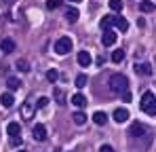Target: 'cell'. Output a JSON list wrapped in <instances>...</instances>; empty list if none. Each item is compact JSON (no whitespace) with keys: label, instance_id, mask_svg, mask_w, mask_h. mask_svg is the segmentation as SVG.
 <instances>
[{"label":"cell","instance_id":"1","mask_svg":"<svg viewBox=\"0 0 156 152\" xmlns=\"http://www.w3.org/2000/svg\"><path fill=\"white\" fill-rule=\"evenodd\" d=\"M129 89V80H127V76L125 74H112L110 76V91L112 93H125Z\"/></svg>","mask_w":156,"mask_h":152},{"label":"cell","instance_id":"2","mask_svg":"<svg viewBox=\"0 0 156 152\" xmlns=\"http://www.w3.org/2000/svg\"><path fill=\"white\" fill-rule=\"evenodd\" d=\"M141 112H146V114H150V116L156 114V97H154L152 91H146V93L141 95Z\"/></svg>","mask_w":156,"mask_h":152},{"label":"cell","instance_id":"3","mask_svg":"<svg viewBox=\"0 0 156 152\" xmlns=\"http://www.w3.org/2000/svg\"><path fill=\"white\" fill-rule=\"evenodd\" d=\"M55 53L57 55H68L70 51H72V38L70 36H61V38H57V42H55Z\"/></svg>","mask_w":156,"mask_h":152},{"label":"cell","instance_id":"4","mask_svg":"<svg viewBox=\"0 0 156 152\" xmlns=\"http://www.w3.org/2000/svg\"><path fill=\"white\" fill-rule=\"evenodd\" d=\"M114 42H116V32H114V30H110V27H108V30H104L101 45H104V47H112Z\"/></svg>","mask_w":156,"mask_h":152},{"label":"cell","instance_id":"5","mask_svg":"<svg viewBox=\"0 0 156 152\" xmlns=\"http://www.w3.org/2000/svg\"><path fill=\"white\" fill-rule=\"evenodd\" d=\"M32 133H34V139L36 142H44L47 139V127L44 125H34Z\"/></svg>","mask_w":156,"mask_h":152},{"label":"cell","instance_id":"6","mask_svg":"<svg viewBox=\"0 0 156 152\" xmlns=\"http://www.w3.org/2000/svg\"><path fill=\"white\" fill-rule=\"evenodd\" d=\"M112 118L116 123H125V121H129V110L127 108H116L114 114H112Z\"/></svg>","mask_w":156,"mask_h":152},{"label":"cell","instance_id":"7","mask_svg":"<svg viewBox=\"0 0 156 152\" xmlns=\"http://www.w3.org/2000/svg\"><path fill=\"white\" fill-rule=\"evenodd\" d=\"M112 25H116L120 32H127V30H129V21H127L125 17H120V15H114V17H112Z\"/></svg>","mask_w":156,"mask_h":152},{"label":"cell","instance_id":"8","mask_svg":"<svg viewBox=\"0 0 156 152\" xmlns=\"http://www.w3.org/2000/svg\"><path fill=\"white\" fill-rule=\"evenodd\" d=\"M21 116H23V121H30V118L34 116V103H32V101H23V106H21Z\"/></svg>","mask_w":156,"mask_h":152},{"label":"cell","instance_id":"9","mask_svg":"<svg viewBox=\"0 0 156 152\" xmlns=\"http://www.w3.org/2000/svg\"><path fill=\"white\" fill-rule=\"evenodd\" d=\"M78 63H80V66H82V68H87V66H91V61H93V57H91V53H89V51H80V53H78Z\"/></svg>","mask_w":156,"mask_h":152},{"label":"cell","instance_id":"10","mask_svg":"<svg viewBox=\"0 0 156 152\" xmlns=\"http://www.w3.org/2000/svg\"><path fill=\"white\" fill-rule=\"evenodd\" d=\"M0 49H2V53H13L15 51V40H11V38H4L2 42H0Z\"/></svg>","mask_w":156,"mask_h":152},{"label":"cell","instance_id":"11","mask_svg":"<svg viewBox=\"0 0 156 152\" xmlns=\"http://www.w3.org/2000/svg\"><path fill=\"white\" fill-rule=\"evenodd\" d=\"M135 72L137 74H144V76H150L152 74V66L150 63H135Z\"/></svg>","mask_w":156,"mask_h":152},{"label":"cell","instance_id":"12","mask_svg":"<svg viewBox=\"0 0 156 152\" xmlns=\"http://www.w3.org/2000/svg\"><path fill=\"white\" fill-rule=\"evenodd\" d=\"M6 133H9L11 137H17V135L21 133V125H19V123H9V125H6Z\"/></svg>","mask_w":156,"mask_h":152},{"label":"cell","instance_id":"13","mask_svg":"<svg viewBox=\"0 0 156 152\" xmlns=\"http://www.w3.org/2000/svg\"><path fill=\"white\" fill-rule=\"evenodd\" d=\"M129 133L133 135V137H139V135H144V133H146V127L141 125V123H133Z\"/></svg>","mask_w":156,"mask_h":152},{"label":"cell","instance_id":"14","mask_svg":"<svg viewBox=\"0 0 156 152\" xmlns=\"http://www.w3.org/2000/svg\"><path fill=\"white\" fill-rule=\"evenodd\" d=\"M0 103H2V108H11V106L15 103V100H13L11 93H2V95H0Z\"/></svg>","mask_w":156,"mask_h":152},{"label":"cell","instance_id":"15","mask_svg":"<svg viewBox=\"0 0 156 152\" xmlns=\"http://www.w3.org/2000/svg\"><path fill=\"white\" fill-rule=\"evenodd\" d=\"M93 123H95V125H99V127H104L105 123H108L105 112H95V114H93Z\"/></svg>","mask_w":156,"mask_h":152},{"label":"cell","instance_id":"16","mask_svg":"<svg viewBox=\"0 0 156 152\" xmlns=\"http://www.w3.org/2000/svg\"><path fill=\"white\" fill-rule=\"evenodd\" d=\"M72 103H74L76 108H84V106H87V97H84L82 93H76V95L72 97Z\"/></svg>","mask_w":156,"mask_h":152},{"label":"cell","instance_id":"17","mask_svg":"<svg viewBox=\"0 0 156 152\" xmlns=\"http://www.w3.org/2000/svg\"><path fill=\"white\" fill-rule=\"evenodd\" d=\"M6 87H9V91H17V89L21 87V80L15 78V76H11V78L6 80Z\"/></svg>","mask_w":156,"mask_h":152},{"label":"cell","instance_id":"18","mask_svg":"<svg viewBox=\"0 0 156 152\" xmlns=\"http://www.w3.org/2000/svg\"><path fill=\"white\" fill-rule=\"evenodd\" d=\"M78 17H80V13H78L76 9H68V11H66V19H68L70 24L78 21Z\"/></svg>","mask_w":156,"mask_h":152},{"label":"cell","instance_id":"19","mask_svg":"<svg viewBox=\"0 0 156 152\" xmlns=\"http://www.w3.org/2000/svg\"><path fill=\"white\" fill-rule=\"evenodd\" d=\"M139 9H141L144 13H152V11H154V2H152V0H141Z\"/></svg>","mask_w":156,"mask_h":152},{"label":"cell","instance_id":"20","mask_svg":"<svg viewBox=\"0 0 156 152\" xmlns=\"http://www.w3.org/2000/svg\"><path fill=\"white\" fill-rule=\"evenodd\" d=\"M72 118H74L76 125H84V123H87V114H84V112H74Z\"/></svg>","mask_w":156,"mask_h":152},{"label":"cell","instance_id":"21","mask_svg":"<svg viewBox=\"0 0 156 152\" xmlns=\"http://www.w3.org/2000/svg\"><path fill=\"white\" fill-rule=\"evenodd\" d=\"M122 59H125V51H114V53H112V61H114V63H120V61H122Z\"/></svg>","mask_w":156,"mask_h":152},{"label":"cell","instance_id":"22","mask_svg":"<svg viewBox=\"0 0 156 152\" xmlns=\"http://www.w3.org/2000/svg\"><path fill=\"white\" fill-rule=\"evenodd\" d=\"M110 9H112L114 13H118V11L122 9V0H110Z\"/></svg>","mask_w":156,"mask_h":152},{"label":"cell","instance_id":"23","mask_svg":"<svg viewBox=\"0 0 156 152\" xmlns=\"http://www.w3.org/2000/svg\"><path fill=\"white\" fill-rule=\"evenodd\" d=\"M17 70H19V72H27V70H30V63H27L26 59H19V61H17Z\"/></svg>","mask_w":156,"mask_h":152},{"label":"cell","instance_id":"24","mask_svg":"<svg viewBox=\"0 0 156 152\" xmlns=\"http://www.w3.org/2000/svg\"><path fill=\"white\" fill-rule=\"evenodd\" d=\"M61 6V0H47V9L49 11H55V9H59Z\"/></svg>","mask_w":156,"mask_h":152},{"label":"cell","instance_id":"25","mask_svg":"<svg viewBox=\"0 0 156 152\" xmlns=\"http://www.w3.org/2000/svg\"><path fill=\"white\" fill-rule=\"evenodd\" d=\"M76 87H78V89L87 87V76H84V74H78L76 76Z\"/></svg>","mask_w":156,"mask_h":152},{"label":"cell","instance_id":"26","mask_svg":"<svg viewBox=\"0 0 156 152\" xmlns=\"http://www.w3.org/2000/svg\"><path fill=\"white\" fill-rule=\"evenodd\" d=\"M57 78H59V74H57V70H49V72H47V80H49V82H55Z\"/></svg>","mask_w":156,"mask_h":152},{"label":"cell","instance_id":"27","mask_svg":"<svg viewBox=\"0 0 156 152\" xmlns=\"http://www.w3.org/2000/svg\"><path fill=\"white\" fill-rule=\"evenodd\" d=\"M99 25H101L104 30H108V27H112V17H104V19L99 21Z\"/></svg>","mask_w":156,"mask_h":152},{"label":"cell","instance_id":"28","mask_svg":"<svg viewBox=\"0 0 156 152\" xmlns=\"http://www.w3.org/2000/svg\"><path fill=\"white\" fill-rule=\"evenodd\" d=\"M55 100H57V103H66V101H63V91H61V89H55Z\"/></svg>","mask_w":156,"mask_h":152},{"label":"cell","instance_id":"29","mask_svg":"<svg viewBox=\"0 0 156 152\" xmlns=\"http://www.w3.org/2000/svg\"><path fill=\"white\" fill-rule=\"evenodd\" d=\"M47 103H49V97H40V100L36 101V106H38V108H44Z\"/></svg>","mask_w":156,"mask_h":152},{"label":"cell","instance_id":"30","mask_svg":"<svg viewBox=\"0 0 156 152\" xmlns=\"http://www.w3.org/2000/svg\"><path fill=\"white\" fill-rule=\"evenodd\" d=\"M99 152H114V148H112V146H108V144H104V146L99 148Z\"/></svg>","mask_w":156,"mask_h":152},{"label":"cell","instance_id":"31","mask_svg":"<svg viewBox=\"0 0 156 152\" xmlns=\"http://www.w3.org/2000/svg\"><path fill=\"white\" fill-rule=\"evenodd\" d=\"M120 95H122V100H125V101H131V93H129V89H127L125 93H120Z\"/></svg>","mask_w":156,"mask_h":152},{"label":"cell","instance_id":"32","mask_svg":"<svg viewBox=\"0 0 156 152\" xmlns=\"http://www.w3.org/2000/svg\"><path fill=\"white\" fill-rule=\"evenodd\" d=\"M11 144H13V146H19V144H21V139H19V135H17V137H11Z\"/></svg>","mask_w":156,"mask_h":152},{"label":"cell","instance_id":"33","mask_svg":"<svg viewBox=\"0 0 156 152\" xmlns=\"http://www.w3.org/2000/svg\"><path fill=\"white\" fill-rule=\"evenodd\" d=\"M0 2H4V4H11V2H15V0H0Z\"/></svg>","mask_w":156,"mask_h":152},{"label":"cell","instance_id":"34","mask_svg":"<svg viewBox=\"0 0 156 152\" xmlns=\"http://www.w3.org/2000/svg\"><path fill=\"white\" fill-rule=\"evenodd\" d=\"M70 2H82V0H70Z\"/></svg>","mask_w":156,"mask_h":152},{"label":"cell","instance_id":"35","mask_svg":"<svg viewBox=\"0 0 156 152\" xmlns=\"http://www.w3.org/2000/svg\"><path fill=\"white\" fill-rule=\"evenodd\" d=\"M17 152H26V150H23V148H21V150H17Z\"/></svg>","mask_w":156,"mask_h":152}]
</instances>
